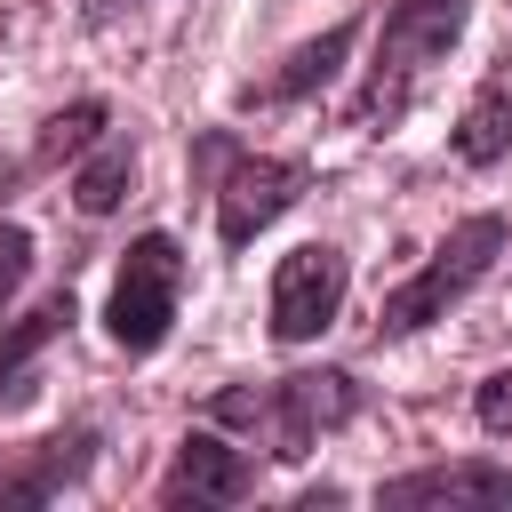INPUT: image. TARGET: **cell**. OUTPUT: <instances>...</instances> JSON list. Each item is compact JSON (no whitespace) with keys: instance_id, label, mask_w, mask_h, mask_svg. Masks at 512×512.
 Wrapping results in <instances>:
<instances>
[{"instance_id":"12","label":"cell","mask_w":512,"mask_h":512,"mask_svg":"<svg viewBox=\"0 0 512 512\" xmlns=\"http://www.w3.org/2000/svg\"><path fill=\"white\" fill-rule=\"evenodd\" d=\"M448 144H456L464 168H496V160H512V56H496V64L480 72V88L464 96Z\"/></svg>"},{"instance_id":"1","label":"cell","mask_w":512,"mask_h":512,"mask_svg":"<svg viewBox=\"0 0 512 512\" xmlns=\"http://www.w3.org/2000/svg\"><path fill=\"white\" fill-rule=\"evenodd\" d=\"M360 376L352 368H296V376H272V384H224L208 400V424H240L264 440L272 464H304L328 432H344L360 416Z\"/></svg>"},{"instance_id":"2","label":"cell","mask_w":512,"mask_h":512,"mask_svg":"<svg viewBox=\"0 0 512 512\" xmlns=\"http://www.w3.org/2000/svg\"><path fill=\"white\" fill-rule=\"evenodd\" d=\"M464 24H472V0H392L384 24H376L368 80H360V96L344 104V128H368V136L400 128L408 104L424 96L432 64H448V48L464 40Z\"/></svg>"},{"instance_id":"14","label":"cell","mask_w":512,"mask_h":512,"mask_svg":"<svg viewBox=\"0 0 512 512\" xmlns=\"http://www.w3.org/2000/svg\"><path fill=\"white\" fill-rule=\"evenodd\" d=\"M104 120H112V112H104V96H80V104L48 112V120H40V136H32V160H40V168H64V160H80V152L104 136Z\"/></svg>"},{"instance_id":"4","label":"cell","mask_w":512,"mask_h":512,"mask_svg":"<svg viewBox=\"0 0 512 512\" xmlns=\"http://www.w3.org/2000/svg\"><path fill=\"white\" fill-rule=\"evenodd\" d=\"M176 304H184V248L168 232H136L128 256H120V272H112V288H104V336L128 360H144V352L168 344Z\"/></svg>"},{"instance_id":"16","label":"cell","mask_w":512,"mask_h":512,"mask_svg":"<svg viewBox=\"0 0 512 512\" xmlns=\"http://www.w3.org/2000/svg\"><path fill=\"white\" fill-rule=\"evenodd\" d=\"M24 272H32V232H24V224H0V312H8V296L24 288Z\"/></svg>"},{"instance_id":"3","label":"cell","mask_w":512,"mask_h":512,"mask_svg":"<svg viewBox=\"0 0 512 512\" xmlns=\"http://www.w3.org/2000/svg\"><path fill=\"white\" fill-rule=\"evenodd\" d=\"M504 240H512V224H504L496 208H480V216L448 224V240L432 248V264H424V272H408V280L384 296L376 336H384V344H400V336H416V328L448 320V304H464V296L488 280V264L504 256Z\"/></svg>"},{"instance_id":"10","label":"cell","mask_w":512,"mask_h":512,"mask_svg":"<svg viewBox=\"0 0 512 512\" xmlns=\"http://www.w3.org/2000/svg\"><path fill=\"white\" fill-rule=\"evenodd\" d=\"M72 320H80V296H72V288H48L24 320H8V328H0V408H24V400L40 392V376H32V368H40V352H48Z\"/></svg>"},{"instance_id":"5","label":"cell","mask_w":512,"mask_h":512,"mask_svg":"<svg viewBox=\"0 0 512 512\" xmlns=\"http://www.w3.org/2000/svg\"><path fill=\"white\" fill-rule=\"evenodd\" d=\"M208 152L224 160V176H216V240H224V248H248L256 232H272V224L304 200V184H312L304 160L248 152V144H232V136H208Z\"/></svg>"},{"instance_id":"7","label":"cell","mask_w":512,"mask_h":512,"mask_svg":"<svg viewBox=\"0 0 512 512\" xmlns=\"http://www.w3.org/2000/svg\"><path fill=\"white\" fill-rule=\"evenodd\" d=\"M384 512H512V464L464 456V464H424L376 488Z\"/></svg>"},{"instance_id":"13","label":"cell","mask_w":512,"mask_h":512,"mask_svg":"<svg viewBox=\"0 0 512 512\" xmlns=\"http://www.w3.org/2000/svg\"><path fill=\"white\" fill-rule=\"evenodd\" d=\"M128 184H136V144L128 136H96L80 152V168H72V208L80 216H112L128 200Z\"/></svg>"},{"instance_id":"8","label":"cell","mask_w":512,"mask_h":512,"mask_svg":"<svg viewBox=\"0 0 512 512\" xmlns=\"http://www.w3.org/2000/svg\"><path fill=\"white\" fill-rule=\"evenodd\" d=\"M152 496H160L168 512H184V504H192V512H200V504H248V496H256V456L232 448V440H216V432H184Z\"/></svg>"},{"instance_id":"15","label":"cell","mask_w":512,"mask_h":512,"mask_svg":"<svg viewBox=\"0 0 512 512\" xmlns=\"http://www.w3.org/2000/svg\"><path fill=\"white\" fill-rule=\"evenodd\" d=\"M472 416H480V432H496V440H512V368H496V376H480V392H472Z\"/></svg>"},{"instance_id":"11","label":"cell","mask_w":512,"mask_h":512,"mask_svg":"<svg viewBox=\"0 0 512 512\" xmlns=\"http://www.w3.org/2000/svg\"><path fill=\"white\" fill-rule=\"evenodd\" d=\"M352 40H360V24H352V16H344V24H328L320 40H296V48L280 56V72H264V80H248V88H240V104L256 112V104H304V96H320V88L344 72Z\"/></svg>"},{"instance_id":"9","label":"cell","mask_w":512,"mask_h":512,"mask_svg":"<svg viewBox=\"0 0 512 512\" xmlns=\"http://www.w3.org/2000/svg\"><path fill=\"white\" fill-rule=\"evenodd\" d=\"M96 464V424H72V432H48L32 448H0V504H56L72 480H88Z\"/></svg>"},{"instance_id":"6","label":"cell","mask_w":512,"mask_h":512,"mask_svg":"<svg viewBox=\"0 0 512 512\" xmlns=\"http://www.w3.org/2000/svg\"><path fill=\"white\" fill-rule=\"evenodd\" d=\"M344 296H352V256H344L336 240L288 248V256L272 264V336H280V344L328 336L336 312H344Z\"/></svg>"}]
</instances>
